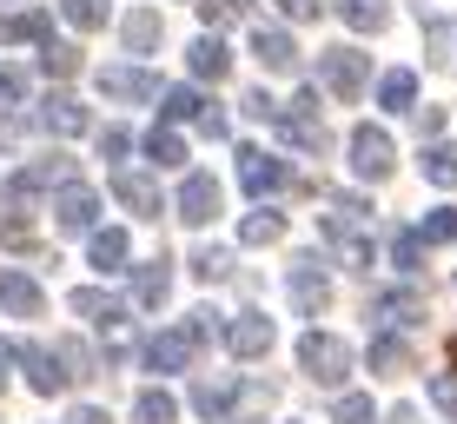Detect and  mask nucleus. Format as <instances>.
Returning <instances> with one entry per match:
<instances>
[{"label":"nucleus","mask_w":457,"mask_h":424,"mask_svg":"<svg viewBox=\"0 0 457 424\" xmlns=\"http://www.w3.org/2000/svg\"><path fill=\"white\" fill-rule=\"evenodd\" d=\"M319 265H325L319 253H298L292 259V305L305 312V319H319V312L332 305V279H325Z\"/></svg>","instance_id":"nucleus-9"},{"label":"nucleus","mask_w":457,"mask_h":424,"mask_svg":"<svg viewBox=\"0 0 457 424\" xmlns=\"http://www.w3.org/2000/svg\"><path fill=\"white\" fill-rule=\"evenodd\" d=\"M325 239H332V253L352 265V272H371V232H365V219L371 212H352V206H338V199H325Z\"/></svg>","instance_id":"nucleus-3"},{"label":"nucleus","mask_w":457,"mask_h":424,"mask_svg":"<svg viewBox=\"0 0 457 424\" xmlns=\"http://www.w3.org/2000/svg\"><path fill=\"white\" fill-rule=\"evenodd\" d=\"M239 186L252 199H272V193L292 186V166L278 160V153H265V146H239Z\"/></svg>","instance_id":"nucleus-5"},{"label":"nucleus","mask_w":457,"mask_h":424,"mask_svg":"<svg viewBox=\"0 0 457 424\" xmlns=\"http://www.w3.org/2000/svg\"><path fill=\"white\" fill-rule=\"evenodd\" d=\"M298 371H305L312 385L338 391L345 378H352V345H345L338 332H305L298 338Z\"/></svg>","instance_id":"nucleus-1"},{"label":"nucleus","mask_w":457,"mask_h":424,"mask_svg":"<svg viewBox=\"0 0 457 424\" xmlns=\"http://www.w3.org/2000/svg\"><path fill=\"white\" fill-rule=\"evenodd\" d=\"M120 40L133 46V54H153V46H160V13H153V7L126 13V21H120Z\"/></svg>","instance_id":"nucleus-30"},{"label":"nucleus","mask_w":457,"mask_h":424,"mask_svg":"<svg viewBox=\"0 0 457 424\" xmlns=\"http://www.w3.org/2000/svg\"><path fill=\"white\" fill-rule=\"evenodd\" d=\"M166 292H172V272H166V259H146V265H133V298L146 312H160L166 305Z\"/></svg>","instance_id":"nucleus-23"},{"label":"nucleus","mask_w":457,"mask_h":424,"mask_svg":"<svg viewBox=\"0 0 457 424\" xmlns=\"http://www.w3.org/2000/svg\"><path fill=\"white\" fill-rule=\"evenodd\" d=\"M385 424H418V404H398V412H391Z\"/></svg>","instance_id":"nucleus-52"},{"label":"nucleus","mask_w":457,"mask_h":424,"mask_svg":"<svg viewBox=\"0 0 457 424\" xmlns=\"http://www.w3.org/2000/svg\"><path fill=\"white\" fill-rule=\"evenodd\" d=\"M40 286L27 272H0V312H7V319H40Z\"/></svg>","instance_id":"nucleus-20"},{"label":"nucleus","mask_w":457,"mask_h":424,"mask_svg":"<svg viewBox=\"0 0 457 424\" xmlns=\"http://www.w3.org/2000/svg\"><path fill=\"white\" fill-rule=\"evenodd\" d=\"M113 193H120V206L126 212H139V219H160V186L146 179V172H113Z\"/></svg>","instance_id":"nucleus-19"},{"label":"nucleus","mask_w":457,"mask_h":424,"mask_svg":"<svg viewBox=\"0 0 457 424\" xmlns=\"http://www.w3.org/2000/svg\"><path fill=\"white\" fill-rule=\"evenodd\" d=\"M424 179L431 186H457V139H431V146H424Z\"/></svg>","instance_id":"nucleus-29"},{"label":"nucleus","mask_w":457,"mask_h":424,"mask_svg":"<svg viewBox=\"0 0 457 424\" xmlns=\"http://www.w3.org/2000/svg\"><path fill=\"white\" fill-rule=\"evenodd\" d=\"M186 332H193L199 345H212V338H226V325H212V312H193V319H186Z\"/></svg>","instance_id":"nucleus-47"},{"label":"nucleus","mask_w":457,"mask_h":424,"mask_svg":"<svg viewBox=\"0 0 457 424\" xmlns=\"http://www.w3.org/2000/svg\"><path fill=\"white\" fill-rule=\"evenodd\" d=\"M319 80H325V93H338V100H365L371 54H358V46H325L319 54Z\"/></svg>","instance_id":"nucleus-4"},{"label":"nucleus","mask_w":457,"mask_h":424,"mask_svg":"<svg viewBox=\"0 0 457 424\" xmlns=\"http://www.w3.org/2000/svg\"><path fill=\"white\" fill-rule=\"evenodd\" d=\"M172 212H179L186 226H212V212H219V179H212V172H186Z\"/></svg>","instance_id":"nucleus-11"},{"label":"nucleus","mask_w":457,"mask_h":424,"mask_svg":"<svg viewBox=\"0 0 457 424\" xmlns=\"http://www.w3.org/2000/svg\"><path fill=\"white\" fill-rule=\"evenodd\" d=\"M226 352L232 358H265L272 352V319H265V312H232L226 319Z\"/></svg>","instance_id":"nucleus-12"},{"label":"nucleus","mask_w":457,"mask_h":424,"mask_svg":"<svg viewBox=\"0 0 457 424\" xmlns=\"http://www.w3.org/2000/svg\"><path fill=\"white\" fill-rule=\"evenodd\" d=\"M93 219H100V193L87 179H60L54 186V226L60 232H100Z\"/></svg>","instance_id":"nucleus-6"},{"label":"nucleus","mask_w":457,"mask_h":424,"mask_svg":"<svg viewBox=\"0 0 457 424\" xmlns=\"http://www.w3.org/2000/svg\"><path fill=\"white\" fill-rule=\"evenodd\" d=\"M398 166V146H391L385 127H352V172L358 179H391Z\"/></svg>","instance_id":"nucleus-8"},{"label":"nucleus","mask_w":457,"mask_h":424,"mask_svg":"<svg viewBox=\"0 0 457 424\" xmlns=\"http://www.w3.org/2000/svg\"><path fill=\"white\" fill-rule=\"evenodd\" d=\"M146 160L153 166H186V139L172 133V127H153L146 133Z\"/></svg>","instance_id":"nucleus-36"},{"label":"nucleus","mask_w":457,"mask_h":424,"mask_svg":"<svg viewBox=\"0 0 457 424\" xmlns=\"http://www.w3.org/2000/svg\"><path fill=\"white\" fill-rule=\"evenodd\" d=\"M199 133H206V139H226V133H232V120H226V113H212V106H206V113H199Z\"/></svg>","instance_id":"nucleus-49"},{"label":"nucleus","mask_w":457,"mask_h":424,"mask_svg":"<svg viewBox=\"0 0 457 424\" xmlns=\"http://www.w3.org/2000/svg\"><path fill=\"white\" fill-rule=\"evenodd\" d=\"M126 153H133V133H126V127H106V133H100V160H126Z\"/></svg>","instance_id":"nucleus-44"},{"label":"nucleus","mask_w":457,"mask_h":424,"mask_svg":"<svg viewBox=\"0 0 457 424\" xmlns=\"http://www.w3.org/2000/svg\"><path fill=\"white\" fill-rule=\"evenodd\" d=\"M451 358H457V338H451Z\"/></svg>","instance_id":"nucleus-55"},{"label":"nucleus","mask_w":457,"mask_h":424,"mask_svg":"<svg viewBox=\"0 0 457 424\" xmlns=\"http://www.w3.org/2000/svg\"><path fill=\"white\" fill-rule=\"evenodd\" d=\"M424 239L431 245H457V206H437V212H424Z\"/></svg>","instance_id":"nucleus-41"},{"label":"nucleus","mask_w":457,"mask_h":424,"mask_svg":"<svg viewBox=\"0 0 457 424\" xmlns=\"http://www.w3.org/2000/svg\"><path fill=\"white\" fill-rule=\"evenodd\" d=\"M0 100H7V106L27 100V73H21V67H0Z\"/></svg>","instance_id":"nucleus-46"},{"label":"nucleus","mask_w":457,"mask_h":424,"mask_svg":"<svg viewBox=\"0 0 457 424\" xmlns=\"http://www.w3.org/2000/svg\"><path fill=\"white\" fill-rule=\"evenodd\" d=\"M67 424H113V418H106L100 404H73V418H67Z\"/></svg>","instance_id":"nucleus-51"},{"label":"nucleus","mask_w":457,"mask_h":424,"mask_svg":"<svg viewBox=\"0 0 457 424\" xmlns=\"http://www.w3.org/2000/svg\"><path fill=\"white\" fill-rule=\"evenodd\" d=\"M272 133L286 139V146L298 153H325V120H319V87H298V100L292 106H278V120H272Z\"/></svg>","instance_id":"nucleus-2"},{"label":"nucleus","mask_w":457,"mask_h":424,"mask_svg":"<svg viewBox=\"0 0 457 424\" xmlns=\"http://www.w3.org/2000/svg\"><path fill=\"white\" fill-rule=\"evenodd\" d=\"M193 412L212 418V424H232V418H239V412H232V385L226 378H199L193 385Z\"/></svg>","instance_id":"nucleus-24"},{"label":"nucleus","mask_w":457,"mask_h":424,"mask_svg":"<svg viewBox=\"0 0 457 424\" xmlns=\"http://www.w3.org/2000/svg\"><path fill=\"white\" fill-rule=\"evenodd\" d=\"M226 272H232V253H226V245H193V279H206V286H219Z\"/></svg>","instance_id":"nucleus-37"},{"label":"nucleus","mask_w":457,"mask_h":424,"mask_svg":"<svg viewBox=\"0 0 457 424\" xmlns=\"http://www.w3.org/2000/svg\"><path fill=\"white\" fill-rule=\"evenodd\" d=\"M67 305L80 312V319H93L100 332H120V325H126V305H120L113 292H100V286H80V292L67 298Z\"/></svg>","instance_id":"nucleus-18"},{"label":"nucleus","mask_w":457,"mask_h":424,"mask_svg":"<svg viewBox=\"0 0 457 424\" xmlns=\"http://www.w3.org/2000/svg\"><path fill=\"white\" fill-rule=\"evenodd\" d=\"M278 7H286V21H319L325 0H278Z\"/></svg>","instance_id":"nucleus-48"},{"label":"nucleus","mask_w":457,"mask_h":424,"mask_svg":"<svg viewBox=\"0 0 457 424\" xmlns=\"http://www.w3.org/2000/svg\"><path fill=\"white\" fill-rule=\"evenodd\" d=\"M332 424H378V412H371L365 391H345V398L332 404Z\"/></svg>","instance_id":"nucleus-42"},{"label":"nucleus","mask_w":457,"mask_h":424,"mask_svg":"<svg viewBox=\"0 0 457 424\" xmlns=\"http://www.w3.org/2000/svg\"><path fill=\"white\" fill-rule=\"evenodd\" d=\"M199 113H206V93H199V87H166L160 93V120H166V127H172V120H199Z\"/></svg>","instance_id":"nucleus-31"},{"label":"nucleus","mask_w":457,"mask_h":424,"mask_svg":"<svg viewBox=\"0 0 457 424\" xmlns=\"http://www.w3.org/2000/svg\"><path fill=\"white\" fill-rule=\"evenodd\" d=\"M371 371L378 378H404V371H411V345H404L398 332H371Z\"/></svg>","instance_id":"nucleus-22"},{"label":"nucleus","mask_w":457,"mask_h":424,"mask_svg":"<svg viewBox=\"0 0 457 424\" xmlns=\"http://www.w3.org/2000/svg\"><path fill=\"white\" fill-rule=\"evenodd\" d=\"M126 253H133V245H126L120 226L87 232V265H93V272H126Z\"/></svg>","instance_id":"nucleus-21"},{"label":"nucleus","mask_w":457,"mask_h":424,"mask_svg":"<svg viewBox=\"0 0 457 424\" xmlns=\"http://www.w3.org/2000/svg\"><path fill=\"white\" fill-rule=\"evenodd\" d=\"M54 179H60V153H54V160H34V166H21V172L7 179V212H13V219H27L34 193H46Z\"/></svg>","instance_id":"nucleus-15"},{"label":"nucleus","mask_w":457,"mask_h":424,"mask_svg":"<svg viewBox=\"0 0 457 424\" xmlns=\"http://www.w3.org/2000/svg\"><path fill=\"white\" fill-rule=\"evenodd\" d=\"M13 358L27 365V385H34L40 398H54V391H73L67 365H60V345H40V338H27V345H13Z\"/></svg>","instance_id":"nucleus-7"},{"label":"nucleus","mask_w":457,"mask_h":424,"mask_svg":"<svg viewBox=\"0 0 457 424\" xmlns=\"http://www.w3.org/2000/svg\"><path fill=\"white\" fill-rule=\"evenodd\" d=\"M100 93L106 100H126V106H139V100H160V73H146V67H100Z\"/></svg>","instance_id":"nucleus-13"},{"label":"nucleus","mask_w":457,"mask_h":424,"mask_svg":"<svg viewBox=\"0 0 457 424\" xmlns=\"http://www.w3.org/2000/svg\"><path fill=\"white\" fill-rule=\"evenodd\" d=\"M60 13H67V27H80V34L106 27V0H60Z\"/></svg>","instance_id":"nucleus-40"},{"label":"nucleus","mask_w":457,"mask_h":424,"mask_svg":"<svg viewBox=\"0 0 457 424\" xmlns=\"http://www.w3.org/2000/svg\"><path fill=\"white\" fill-rule=\"evenodd\" d=\"M239 239H245V245H278V239H286V212H272V206H259V212H245V226H239Z\"/></svg>","instance_id":"nucleus-32"},{"label":"nucleus","mask_w":457,"mask_h":424,"mask_svg":"<svg viewBox=\"0 0 457 424\" xmlns=\"http://www.w3.org/2000/svg\"><path fill=\"white\" fill-rule=\"evenodd\" d=\"M54 345H60V365H67V378H73V385H87L93 371H100V365H93V352H87L80 338H54Z\"/></svg>","instance_id":"nucleus-38"},{"label":"nucleus","mask_w":457,"mask_h":424,"mask_svg":"<svg viewBox=\"0 0 457 424\" xmlns=\"http://www.w3.org/2000/svg\"><path fill=\"white\" fill-rule=\"evenodd\" d=\"M133 424H179V398L160 391V385H146V391L133 398Z\"/></svg>","instance_id":"nucleus-27"},{"label":"nucleus","mask_w":457,"mask_h":424,"mask_svg":"<svg viewBox=\"0 0 457 424\" xmlns=\"http://www.w3.org/2000/svg\"><path fill=\"white\" fill-rule=\"evenodd\" d=\"M365 319H378L385 332H398V325H418V319H424V292H411V286L371 292V312H365Z\"/></svg>","instance_id":"nucleus-16"},{"label":"nucleus","mask_w":457,"mask_h":424,"mask_svg":"<svg viewBox=\"0 0 457 424\" xmlns=\"http://www.w3.org/2000/svg\"><path fill=\"white\" fill-rule=\"evenodd\" d=\"M245 7H252V0H199V21H206V34H219V27L245 21Z\"/></svg>","instance_id":"nucleus-39"},{"label":"nucleus","mask_w":457,"mask_h":424,"mask_svg":"<svg viewBox=\"0 0 457 424\" xmlns=\"http://www.w3.org/2000/svg\"><path fill=\"white\" fill-rule=\"evenodd\" d=\"M431 404L445 418H457V378H451V371H431Z\"/></svg>","instance_id":"nucleus-43"},{"label":"nucleus","mask_w":457,"mask_h":424,"mask_svg":"<svg viewBox=\"0 0 457 424\" xmlns=\"http://www.w3.org/2000/svg\"><path fill=\"white\" fill-rule=\"evenodd\" d=\"M34 120H40V127H46V133H60V139H73V133H87V127H93V113H87V106H80V100H73V93H67V87H54V93H46V100H40V113H34Z\"/></svg>","instance_id":"nucleus-14"},{"label":"nucleus","mask_w":457,"mask_h":424,"mask_svg":"<svg viewBox=\"0 0 457 424\" xmlns=\"http://www.w3.org/2000/svg\"><path fill=\"white\" fill-rule=\"evenodd\" d=\"M193 352H199V338L186 332V325H172V332H153L146 345H139L146 371H160V378H166V371H186V365H193Z\"/></svg>","instance_id":"nucleus-10"},{"label":"nucleus","mask_w":457,"mask_h":424,"mask_svg":"<svg viewBox=\"0 0 457 424\" xmlns=\"http://www.w3.org/2000/svg\"><path fill=\"white\" fill-rule=\"evenodd\" d=\"M40 67L54 73V80H73V73H80V46H67V40H40Z\"/></svg>","instance_id":"nucleus-35"},{"label":"nucleus","mask_w":457,"mask_h":424,"mask_svg":"<svg viewBox=\"0 0 457 424\" xmlns=\"http://www.w3.org/2000/svg\"><path fill=\"white\" fill-rule=\"evenodd\" d=\"M418 73H404V67H391L385 80H378V106H385V113H418Z\"/></svg>","instance_id":"nucleus-26"},{"label":"nucleus","mask_w":457,"mask_h":424,"mask_svg":"<svg viewBox=\"0 0 457 424\" xmlns=\"http://www.w3.org/2000/svg\"><path fill=\"white\" fill-rule=\"evenodd\" d=\"M252 54H259L265 73H298V46L286 27H252Z\"/></svg>","instance_id":"nucleus-17"},{"label":"nucleus","mask_w":457,"mask_h":424,"mask_svg":"<svg viewBox=\"0 0 457 424\" xmlns=\"http://www.w3.org/2000/svg\"><path fill=\"white\" fill-rule=\"evenodd\" d=\"M232 424H259V418H232Z\"/></svg>","instance_id":"nucleus-54"},{"label":"nucleus","mask_w":457,"mask_h":424,"mask_svg":"<svg viewBox=\"0 0 457 424\" xmlns=\"http://www.w3.org/2000/svg\"><path fill=\"white\" fill-rule=\"evenodd\" d=\"M418 127H424V139H437L445 133V106H418Z\"/></svg>","instance_id":"nucleus-50"},{"label":"nucleus","mask_w":457,"mask_h":424,"mask_svg":"<svg viewBox=\"0 0 457 424\" xmlns=\"http://www.w3.org/2000/svg\"><path fill=\"white\" fill-rule=\"evenodd\" d=\"M338 21L352 27V34H378V27L391 21V0H338Z\"/></svg>","instance_id":"nucleus-28"},{"label":"nucleus","mask_w":457,"mask_h":424,"mask_svg":"<svg viewBox=\"0 0 457 424\" xmlns=\"http://www.w3.org/2000/svg\"><path fill=\"white\" fill-rule=\"evenodd\" d=\"M0 40H54V27H46L40 7H21V13H7V21H0Z\"/></svg>","instance_id":"nucleus-33"},{"label":"nucleus","mask_w":457,"mask_h":424,"mask_svg":"<svg viewBox=\"0 0 457 424\" xmlns=\"http://www.w3.org/2000/svg\"><path fill=\"white\" fill-rule=\"evenodd\" d=\"M424 245H431V239H424L418 226L391 232V265H398V272H418V265H424Z\"/></svg>","instance_id":"nucleus-34"},{"label":"nucleus","mask_w":457,"mask_h":424,"mask_svg":"<svg viewBox=\"0 0 457 424\" xmlns=\"http://www.w3.org/2000/svg\"><path fill=\"white\" fill-rule=\"evenodd\" d=\"M186 60H193L199 80H226V73H232V54H226V40H219V34H199Z\"/></svg>","instance_id":"nucleus-25"},{"label":"nucleus","mask_w":457,"mask_h":424,"mask_svg":"<svg viewBox=\"0 0 457 424\" xmlns=\"http://www.w3.org/2000/svg\"><path fill=\"white\" fill-rule=\"evenodd\" d=\"M245 113L272 127V120H278V100H272V93H265V87H252V93H245Z\"/></svg>","instance_id":"nucleus-45"},{"label":"nucleus","mask_w":457,"mask_h":424,"mask_svg":"<svg viewBox=\"0 0 457 424\" xmlns=\"http://www.w3.org/2000/svg\"><path fill=\"white\" fill-rule=\"evenodd\" d=\"M7 365H21V358H13L7 345H0V391H7Z\"/></svg>","instance_id":"nucleus-53"}]
</instances>
